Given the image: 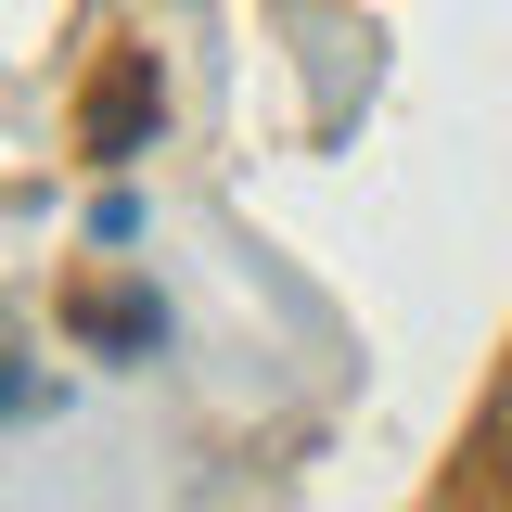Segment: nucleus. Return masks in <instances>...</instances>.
I'll return each instance as SVG.
<instances>
[{
  "instance_id": "nucleus-1",
  "label": "nucleus",
  "mask_w": 512,
  "mask_h": 512,
  "mask_svg": "<svg viewBox=\"0 0 512 512\" xmlns=\"http://www.w3.org/2000/svg\"><path fill=\"white\" fill-rule=\"evenodd\" d=\"M500 448H512V384H500Z\"/></svg>"
}]
</instances>
